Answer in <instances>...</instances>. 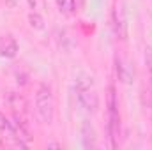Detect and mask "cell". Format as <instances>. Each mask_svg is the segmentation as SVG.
Here are the masks:
<instances>
[{
	"mask_svg": "<svg viewBox=\"0 0 152 150\" xmlns=\"http://www.w3.org/2000/svg\"><path fill=\"white\" fill-rule=\"evenodd\" d=\"M106 106H108V138H110V147H118V136H120V115H118V99L115 87H108L106 94Z\"/></svg>",
	"mask_w": 152,
	"mask_h": 150,
	"instance_id": "1",
	"label": "cell"
},
{
	"mask_svg": "<svg viewBox=\"0 0 152 150\" xmlns=\"http://www.w3.org/2000/svg\"><path fill=\"white\" fill-rule=\"evenodd\" d=\"M36 111L41 122L44 124H51L55 118V97H53V90L50 85L41 83L36 92Z\"/></svg>",
	"mask_w": 152,
	"mask_h": 150,
	"instance_id": "2",
	"label": "cell"
},
{
	"mask_svg": "<svg viewBox=\"0 0 152 150\" xmlns=\"http://www.w3.org/2000/svg\"><path fill=\"white\" fill-rule=\"evenodd\" d=\"M76 103L78 106L87 113H96L99 108V95L92 87L88 78L76 79Z\"/></svg>",
	"mask_w": 152,
	"mask_h": 150,
	"instance_id": "3",
	"label": "cell"
},
{
	"mask_svg": "<svg viewBox=\"0 0 152 150\" xmlns=\"http://www.w3.org/2000/svg\"><path fill=\"white\" fill-rule=\"evenodd\" d=\"M5 133L14 140L16 145H20V147H28V145H30L32 136H30V133L27 131V127L23 125V122H18V120L11 122Z\"/></svg>",
	"mask_w": 152,
	"mask_h": 150,
	"instance_id": "4",
	"label": "cell"
},
{
	"mask_svg": "<svg viewBox=\"0 0 152 150\" xmlns=\"http://www.w3.org/2000/svg\"><path fill=\"white\" fill-rule=\"evenodd\" d=\"M112 21H113V32L118 39H126L127 36V25H126V16H124V9L120 4H117L113 7V14H112Z\"/></svg>",
	"mask_w": 152,
	"mask_h": 150,
	"instance_id": "5",
	"label": "cell"
},
{
	"mask_svg": "<svg viewBox=\"0 0 152 150\" xmlns=\"http://www.w3.org/2000/svg\"><path fill=\"white\" fill-rule=\"evenodd\" d=\"M18 53V42L11 36H2L0 37V57L12 58Z\"/></svg>",
	"mask_w": 152,
	"mask_h": 150,
	"instance_id": "6",
	"label": "cell"
},
{
	"mask_svg": "<svg viewBox=\"0 0 152 150\" xmlns=\"http://www.w3.org/2000/svg\"><path fill=\"white\" fill-rule=\"evenodd\" d=\"M81 140H83V147L85 149H96L97 147V136H96V129L90 122H83L81 127Z\"/></svg>",
	"mask_w": 152,
	"mask_h": 150,
	"instance_id": "7",
	"label": "cell"
},
{
	"mask_svg": "<svg viewBox=\"0 0 152 150\" xmlns=\"http://www.w3.org/2000/svg\"><path fill=\"white\" fill-rule=\"evenodd\" d=\"M115 71H117V78H118L122 83H131V79H133V71H131V67H129L120 57L115 58Z\"/></svg>",
	"mask_w": 152,
	"mask_h": 150,
	"instance_id": "8",
	"label": "cell"
},
{
	"mask_svg": "<svg viewBox=\"0 0 152 150\" xmlns=\"http://www.w3.org/2000/svg\"><path fill=\"white\" fill-rule=\"evenodd\" d=\"M57 5L64 14H73L76 11V0H57Z\"/></svg>",
	"mask_w": 152,
	"mask_h": 150,
	"instance_id": "9",
	"label": "cell"
},
{
	"mask_svg": "<svg viewBox=\"0 0 152 150\" xmlns=\"http://www.w3.org/2000/svg\"><path fill=\"white\" fill-rule=\"evenodd\" d=\"M145 67H147V73L151 78V92H152V48L149 46L145 50Z\"/></svg>",
	"mask_w": 152,
	"mask_h": 150,
	"instance_id": "10",
	"label": "cell"
},
{
	"mask_svg": "<svg viewBox=\"0 0 152 150\" xmlns=\"http://www.w3.org/2000/svg\"><path fill=\"white\" fill-rule=\"evenodd\" d=\"M28 20H30V25H32L34 28H39V30L42 28V18L39 16L37 12H32V14L28 16Z\"/></svg>",
	"mask_w": 152,
	"mask_h": 150,
	"instance_id": "11",
	"label": "cell"
},
{
	"mask_svg": "<svg viewBox=\"0 0 152 150\" xmlns=\"http://www.w3.org/2000/svg\"><path fill=\"white\" fill-rule=\"evenodd\" d=\"M9 124H11V122H9V120L5 118V115H4V113L0 111V131H7Z\"/></svg>",
	"mask_w": 152,
	"mask_h": 150,
	"instance_id": "12",
	"label": "cell"
}]
</instances>
